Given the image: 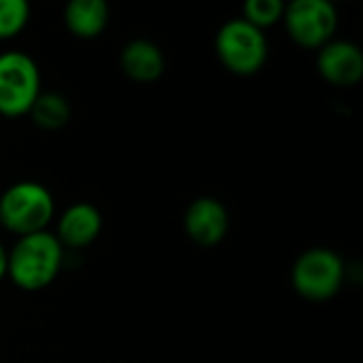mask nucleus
<instances>
[{
  "label": "nucleus",
  "mask_w": 363,
  "mask_h": 363,
  "mask_svg": "<svg viewBox=\"0 0 363 363\" xmlns=\"http://www.w3.org/2000/svg\"><path fill=\"white\" fill-rule=\"evenodd\" d=\"M215 51L223 68L240 77H251L264 68L270 49L264 30L245 17H234L217 30Z\"/></svg>",
  "instance_id": "obj_4"
},
{
  "label": "nucleus",
  "mask_w": 363,
  "mask_h": 363,
  "mask_svg": "<svg viewBox=\"0 0 363 363\" xmlns=\"http://www.w3.org/2000/svg\"><path fill=\"white\" fill-rule=\"evenodd\" d=\"M53 217V194L38 181H17L0 196V225L17 236L45 232Z\"/></svg>",
  "instance_id": "obj_2"
},
{
  "label": "nucleus",
  "mask_w": 363,
  "mask_h": 363,
  "mask_svg": "<svg viewBox=\"0 0 363 363\" xmlns=\"http://www.w3.org/2000/svg\"><path fill=\"white\" fill-rule=\"evenodd\" d=\"M345 279V259L328 247L306 249L291 266V287L308 302L332 300L342 289Z\"/></svg>",
  "instance_id": "obj_3"
},
{
  "label": "nucleus",
  "mask_w": 363,
  "mask_h": 363,
  "mask_svg": "<svg viewBox=\"0 0 363 363\" xmlns=\"http://www.w3.org/2000/svg\"><path fill=\"white\" fill-rule=\"evenodd\" d=\"M317 68L323 81L336 87L357 85L363 77L362 47L347 38H332L317 53Z\"/></svg>",
  "instance_id": "obj_8"
},
{
  "label": "nucleus",
  "mask_w": 363,
  "mask_h": 363,
  "mask_svg": "<svg viewBox=\"0 0 363 363\" xmlns=\"http://www.w3.org/2000/svg\"><path fill=\"white\" fill-rule=\"evenodd\" d=\"M119 68L136 83H153L166 70V57L160 45L149 38H132L119 53Z\"/></svg>",
  "instance_id": "obj_10"
},
{
  "label": "nucleus",
  "mask_w": 363,
  "mask_h": 363,
  "mask_svg": "<svg viewBox=\"0 0 363 363\" xmlns=\"http://www.w3.org/2000/svg\"><path fill=\"white\" fill-rule=\"evenodd\" d=\"M70 102L57 91H40L28 115L43 130H60L70 119Z\"/></svg>",
  "instance_id": "obj_12"
},
{
  "label": "nucleus",
  "mask_w": 363,
  "mask_h": 363,
  "mask_svg": "<svg viewBox=\"0 0 363 363\" xmlns=\"http://www.w3.org/2000/svg\"><path fill=\"white\" fill-rule=\"evenodd\" d=\"M283 11H285L283 0H247L242 6V17L249 23H253L255 28L264 30V28L281 21Z\"/></svg>",
  "instance_id": "obj_14"
},
{
  "label": "nucleus",
  "mask_w": 363,
  "mask_h": 363,
  "mask_svg": "<svg viewBox=\"0 0 363 363\" xmlns=\"http://www.w3.org/2000/svg\"><path fill=\"white\" fill-rule=\"evenodd\" d=\"M111 19V9L104 0H70L64 9V23L77 38L100 36Z\"/></svg>",
  "instance_id": "obj_11"
},
{
  "label": "nucleus",
  "mask_w": 363,
  "mask_h": 363,
  "mask_svg": "<svg viewBox=\"0 0 363 363\" xmlns=\"http://www.w3.org/2000/svg\"><path fill=\"white\" fill-rule=\"evenodd\" d=\"M40 70L26 51L0 53V115H28L40 94Z\"/></svg>",
  "instance_id": "obj_5"
},
{
  "label": "nucleus",
  "mask_w": 363,
  "mask_h": 363,
  "mask_svg": "<svg viewBox=\"0 0 363 363\" xmlns=\"http://www.w3.org/2000/svg\"><path fill=\"white\" fill-rule=\"evenodd\" d=\"M102 232V215L91 202H74L57 217L55 238L64 249H85Z\"/></svg>",
  "instance_id": "obj_9"
},
{
  "label": "nucleus",
  "mask_w": 363,
  "mask_h": 363,
  "mask_svg": "<svg viewBox=\"0 0 363 363\" xmlns=\"http://www.w3.org/2000/svg\"><path fill=\"white\" fill-rule=\"evenodd\" d=\"M30 21V4L26 0H0V40L17 36Z\"/></svg>",
  "instance_id": "obj_13"
},
{
  "label": "nucleus",
  "mask_w": 363,
  "mask_h": 363,
  "mask_svg": "<svg viewBox=\"0 0 363 363\" xmlns=\"http://www.w3.org/2000/svg\"><path fill=\"white\" fill-rule=\"evenodd\" d=\"M185 234L200 247H215L223 242V238L230 232V213L228 206L213 198V196H200L196 198L183 217Z\"/></svg>",
  "instance_id": "obj_7"
},
{
  "label": "nucleus",
  "mask_w": 363,
  "mask_h": 363,
  "mask_svg": "<svg viewBox=\"0 0 363 363\" xmlns=\"http://www.w3.org/2000/svg\"><path fill=\"white\" fill-rule=\"evenodd\" d=\"M281 21L294 43L304 49H321L338 30V11L330 0H291Z\"/></svg>",
  "instance_id": "obj_6"
},
{
  "label": "nucleus",
  "mask_w": 363,
  "mask_h": 363,
  "mask_svg": "<svg viewBox=\"0 0 363 363\" xmlns=\"http://www.w3.org/2000/svg\"><path fill=\"white\" fill-rule=\"evenodd\" d=\"M0 228H2V225H0Z\"/></svg>",
  "instance_id": "obj_16"
},
{
  "label": "nucleus",
  "mask_w": 363,
  "mask_h": 363,
  "mask_svg": "<svg viewBox=\"0 0 363 363\" xmlns=\"http://www.w3.org/2000/svg\"><path fill=\"white\" fill-rule=\"evenodd\" d=\"M6 277V249L4 245L0 242V281Z\"/></svg>",
  "instance_id": "obj_15"
},
{
  "label": "nucleus",
  "mask_w": 363,
  "mask_h": 363,
  "mask_svg": "<svg viewBox=\"0 0 363 363\" xmlns=\"http://www.w3.org/2000/svg\"><path fill=\"white\" fill-rule=\"evenodd\" d=\"M64 257V247L49 230L19 236L6 251V277L23 291H40L57 279Z\"/></svg>",
  "instance_id": "obj_1"
}]
</instances>
